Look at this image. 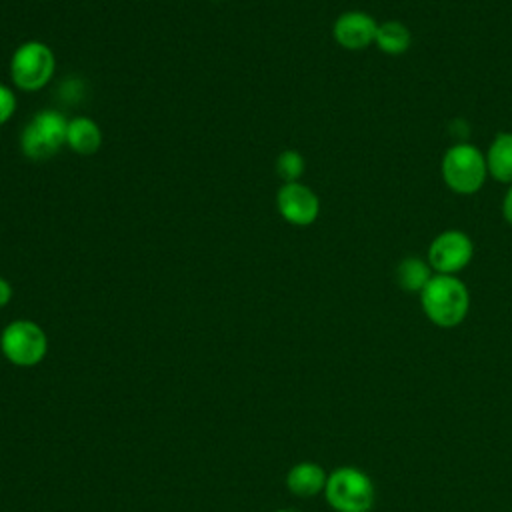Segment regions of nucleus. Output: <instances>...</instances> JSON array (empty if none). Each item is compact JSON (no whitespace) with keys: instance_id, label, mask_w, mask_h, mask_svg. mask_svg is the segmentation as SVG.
I'll return each mask as SVG.
<instances>
[{"instance_id":"17","label":"nucleus","mask_w":512,"mask_h":512,"mask_svg":"<svg viewBox=\"0 0 512 512\" xmlns=\"http://www.w3.org/2000/svg\"><path fill=\"white\" fill-rule=\"evenodd\" d=\"M12 300V284L0 276V308H4Z\"/></svg>"},{"instance_id":"10","label":"nucleus","mask_w":512,"mask_h":512,"mask_svg":"<svg viewBox=\"0 0 512 512\" xmlns=\"http://www.w3.org/2000/svg\"><path fill=\"white\" fill-rule=\"evenodd\" d=\"M104 142L100 124L84 114L68 118V130H66V146L76 152L78 156H92L100 150Z\"/></svg>"},{"instance_id":"3","label":"nucleus","mask_w":512,"mask_h":512,"mask_svg":"<svg viewBox=\"0 0 512 512\" xmlns=\"http://www.w3.org/2000/svg\"><path fill=\"white\" fill-rule=\"evenodd\" d=\"M66 130L68 118L60 110H38L20 132V152L32 162L48 160L66 146Z\"/></svg>"},{"instance_id":"2","label":"nucleus","mask_w":512,"mask_h":512,"mask_svg":"<svg viewBox=\"0 0 512 512\" xmlns=\"http://www.w3.org/2000/svg\"><path fill=\"white\" fill-rule=\"evenodd\" d=\"M56 74V54L50 44L42 40H24L20 42L10 60L8 76L16 90L34 94L44 90Z\"/></svg>"},{"instance_id":"11","label":"nucleus","mask_w":512,"mask_h":512,"mask_svg":"<svg viewBox=\"0 0 512 512\" xmlns=\"http://www.w3.org/2000/svg\"><path fill=\"white\" fill-rule=\"evenodd\" d=\"M326 480V470L316 462H298L286 474V486L298 498H312L324 492Z\"/></svg>"},{"instance_id":"5","label":"nucleus","mask_w":512,"mask_h":512,"mask_svg":"<svg viewBox=\"0 0 512 512\" xmlns=\"http://www.w3.org/2000/svg\"><path fill=\"white\" fill-rule=\"evenodd\" d=\"M444 184L456 194H474L488 176L484 154L472 144L450 146L440 164Z\"/></svg>"},{"instance_id":"12","label":"nucleus","mask_w":512,"mask_h":512,"mask_svg":"<svg viewBox=\"0 0 512 512\" xmlns=\"http://www.w3.org/2000/svg\"><path fill=\"white\" fill-rule=\"evenodd\" d=\"M486 168L498 182L512 184V132H500L486 152Z\"/></svg>"},{"instance_id":"15","label":"nucleus","mask_w":512,"mask_h":512,"mask_svg":"<svg viewBox=\"0 0 512 512\" xmlns=\"http://www.w3.org/2000/svg\"><path fill=\"white\" fill-rule=\"evenodd\" d=\"M274 168L282 182H300V178L306 170V160L298 150L288 148L278 154Z\"/></svg>"},{"instance_id":"9","label":"nucleus","mask_w":512,"mask_h":512,"mask_svg":"<svg viewBox=\"0 0 512 512\" xmlns=\"http://www.w3.org/2000/svg\"><path fill=\"white\" fill-rule=\"evenodd\" d=\"M378 22L360 10L340 14L332 24V36L338 46L346 50H364L376 42Z\"/></svg>"},{"instance_id":"13","label":"nucleus","mask_w":512,"mask_h":512,"mask_svg":"<svg viewBox=\"0 0 512 512\" xmlns=\"http://www.w3.org/2000/svg\"><path fill=\"white\" fill-rule=\"evenodd\" d=\"M432 266L428 260L408 256L396 266V282L404 292H422L426 284L432 280Z\"/></svg>"},{"instance_id":"1","label":"nucleus","mask_w":512,"mask_h":512,"mask_svg":"<svg viewBox=\"0 0 512 512\" xmlns=\"http://www.w3.org/2000/svg\"><path fill=\"white\" fill-rule=\"evenodd\" d=\"M420 304L426 318L438 328H454L464 322L470 310L466 284L452 274H434L420 292Z\"/></svg>"},{"instance_id":"4","label":"nucleus","mask_w":512,"mask_h":512,"mask_svg":"<svg viewBox=\"0 0 512 512\" xmlns=\"http://www.w3.org/2000/svg\"><path fill=\"white\" fill-rule=\"evenodd\" d=\"M324 496L336 512H370L376 502V488L360 468L340 466L328 474Z\"/></svg>"},{"instance_id":"16","label":"nucleus","mask_w":512,"mask_h":512,"mask_svg":"<svg viewBox=\"0 0 512 512\" xmlns=\"http://www.w3.org/2000/svg\"><path fill=\"white\" fill-rule=\"evenodd\" d=\"M16 106H18V100H16L14 88L0 82V126H4L8 120H12Z\"/></svg>"},{"instance_id":"8","label":"nucleus","mask_w":512,"mask_h":512,"mask_svg":"<svg viewBox=\"0 0 512 512\" xmlns=\"http://www.w3.org/2000/svg\"><path fill=\"white\" fill-rule=\"evenodd\" d=\"M276 210L292 226H310L318 220L320 198L302 182H284L276 192Z\"/></svg>"},{"instance_id":"14","label":"nucleus","mask_w":512,"mask_h":512,"mask_svg":"<svg viewBox=\"0 0 512 512\" xmlns=\"http://www.w3.org/2000/svg\"><path fill=\"white\" fill-rule=\"evenodd\" d=\"M374 44L384 54L400 56V54H404L412 46V32H410V28L406 24H402L398 20H388V22L378 24V32H376V42Z\"/></svg>"},{"instance_id":"18","label":"nucleus","mask_w":512,"mask_h":512,"mask_svg":"<svg viewBox=\"0 0 512 512\" xmlns=\"http://www.w3.org/2000/svg\"><path fill=\"white\" fill-rule=\"evenodd\" d=\"M502 216L512 226V184H510V188H508V192L504 196V202H502Z\"/></svg>"},{"instance_id":"6","label":"nucleus","mask_w":512,"mask_h":512,"mask_svg":"<svg viewBox=\"0 0 512 512\" xmlns=\"http://www.w3.org/2000/svg\"><path fill=\"white\" fill-rule=\"evenodd\" d=\"M0 352L10 364L30 368L44 360L48 352V336L34 320H12L0 332Z\"/></svg>"},{"instance_id":"7","label":"nucleus","mask_w":512,"mask_h":512,"mask_svg":"<svg viewBox=\"0 0 512 512\" xmlns=\"http://www.w3.org/2000/svg\"><path fill=\"white\" fill-rule=\"evenodd\" d=\"M474 256V244L470 236L462 230L440 232L428 248V264L436 274L456 276L464 270Z\"/></svg>"}]
</instances>
